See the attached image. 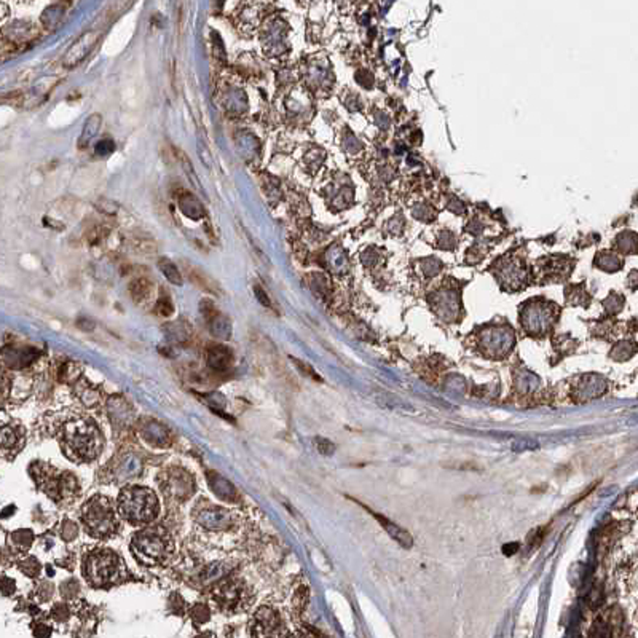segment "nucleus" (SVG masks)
<instances>
[{"mask_svg": "<svg viewBox=\"0 0 638 638\" xmlns=\"http://www.w3.org/2000/svg\"><path fill=\"white\" fill-rule=\"evenodd\" d=\"M192 617H194L196 622H205L209 619V610H207L205 605H196L194 606V610H192Z\"/></svg>", "mask_w": 638, "mask_h": 638, "instance_id": "20", "label": "nucleus"}, {"mask_svg": "<svg viewBox=\"0 0 638 638\" xmlns=\"http://www.w3.org/2000/svg\"><path fill=\"white\" fill-rule=\"evenodd\" d=\"M254 293H255L257 299L260 300V304H262V305H264V306H271V301H270V299H269V295L265 294V290L262 289L260 286H255V288H254Z\"/></svg>", "mask_w": 638, "mask_h": 638, "instance_id": "22", "label": "nucleus"}, {"mask_svg": "<svg viewBox=\"0 0 638 638\" xmlns=\"http://www.w3.org/2000/svg\"><path fill=\"white\" fill-rule=\"evenodd\" d=\"M155 311L160 316H165V318H166V316L172 315V311H174V306H172V301L168 299V297H161V299L157 301Z\"/></svg>", "mask_w": 638, "mask_h": 638, "instance_id": "19", "label": "nucleus"}, {"mask_svg": "<svg viewBox=\"0 0 638 638\" xmlns=\"http://www.w3.org/2000/svg\"><path fill=\"white\" fill-rule=\"evenodd\" d=\"M118 512L135 525L152 522L158 514V499L150 488L128 487L118 498Z\"/></svg>", "mask_w": 638, "mask_h": 638, "instance_id": "2", "label": "nucleus"}, {"mask_svg": "<svg viewBox=\"0 0 638 638\" xmlns=\"http://www.w3.org/2000/svg\"><path fill=\"white\" fill-rule=\"evenodd\" d=\"M82 522L87 532L95 538H109L117 532L118 521L115 508L106 497H95L82 509Z\"/></svg>", "mask_w": 638, "mask_h": 638, "instance_id": "4", "label": "nucleus"}, {"mask_svg": "<svg viewBox=\"0 0 638 638\" xmlns=\"http://www.w3.org/2000/svg\"><path fill=\"white\" fill-rule=\"evenodd\" d=\"M18 442V434L13 426H3L2 431V445L3 448H12Z\"/></svg>", "mask_w": 638, "mask_h": 638, "instance_id": "18", "label": "nucleus"}, {"mask_svg": "<svg viewBox=\"0 0 638 638\" xmlns=\"http://www.w3.org/2000/svg\"><path fill=\"white\" fill-rule=\"evenodd\" d=\"M189 275H190V280L194 281L196 286H200L203 290H209V293H211V290H214V288H216L214 283H212V281L207 278V276L203 273V271L196 270V269H194V266H192V270L189 269Z\"/></svg>", "mask_w": 638, "mask_h": 638, "instance_id": "17", "label": "nucleus"}, {"mask_svg": "<svg viewBox=\"0 0 638 638\" xmlns=\"http://www.w3.org/2000/svg\"><path fill=\"white\" fill-rule=\"evenodd\" d=\"M617 246L622 252H638V235L624 231L617 236Z\"/></svg>", "mask_w": 638, "mask_h": 638, "instance_id": "16", "label": "nucleus"}, {"mask_svg": "<svg viewBox=\"0 0 638 638\" xmlns=\"http://www.w3.org/2000/svg\"><path fill=\"white\" fill-rule=\"evenodd\" d=\"M130 293H131L133 299H135L137 304H141V301H144V300L148 299V297H150L152 284L148 283V281L144 280V278L135 280L130 284Z\"/></svg>", "mask_w": 638, "mask_h": 638, "instance_id": "14", "label": "nucleus"}, {"mask_svg": "<svg viewBox=\"0 0 638 638\" xmlns=\"http://www.w3.org/2000/svg\"><path fill=\"white\" fill-rule=\"evenodd\" d=\"M306 598H308V591H306L305 587H300V589L295 592V595L293 598V605L295 608H299V610H301V608L305 606Z\"/></svg>", "mask_w": 638, "mask_h": 638, "instance_id": "21", "label": "nucleus"}, {"mask_svg": "<svg viewBox=\"0 0 638 638\" xmlns=\"http://www.w3.org/2000/svg\"><path fill=\"white\" fill-rule=\"evenodd\" d=\"M161 490L174 501H185L195 492V481L185 469L171 468L161 474Z\"/></svg>", "mask_w": 638, "mask_h": 638, "instance_id": "8", "label": "nucleus"}, {"mask_svg": "<svg viewBox=\"0 0 638 638\" xmlns=\"http://www.w3.org/2000/svg\"><path fill=\"white\" fill-rule=\"evenodd\" d=\"M62 450L73 462H91L104 447L102 434L91 420H71L61 431Z\"/></svg>", "mask_w": 638, "mask_h": 638, "instance_id": "1", "label": "nucleus"}, {"mask_svg": "<svg viewBox=\"0 0 638 638\" xmlns=\"http://www.w3.org/2000/svg\"><path fill=\"white\" fill-rule=\"evenodd\" d=\"M141 469V462L135 453L128 452L117 458V466L113 469V476L117 481H126V479L137 476Z\"/></svg>", "mask_w": 638, "mask_h": 638, "instance_id": "12", "label": "nucleus"}, {"mask_svg": "<svg viewBox=\"0 0 638 638\" xmlns=\"http://www.w3.org/2000/svg\"><path fill=\"white\" fill-rule=\"evenodd\" d=\"M283 627V619H281L278 613L271 608H260L255 613L254 619H252V635L266 637V635H280Z\"/></svg>", "mask_w": 638, "mask_h": 638, "instance_id": "10", "label": "nucleus"}, {"mask_svg": "<svg viewBox=\"0 0 638 638\" xmlns=\"http://www.w3.org/2000/svg\"><path fill=\"white\" fill-rule=\"evenodd\" d=\"M212 598L224 613H238L244 610L249 602L244 582L238 578H229L217 584L212 592Z\"/></svg>", "mask_w": 638, "mask_h": 638, "instance_id": "7", "label": "nucleus"}, {"mask_svg": "<svg viewBox=\"0 0 638 638\" xmlns=\"http://www.w3.org/2000/svg\"><path fill=\"white\" fill-rule=\"evenodd\" d=\"M316 442H318V445H321V447H318L321 453L330 455V453L334 452V445L330 444V442H328V441H324V439H318V441H316Z\"/></svg>", "mask_w": 638, "mask_h": 638, "instance_id": "24", "label": "nucleus"}, {"mask_svg": "<svg viewBox=\"0 0 638 638\" xmlns=\"http://www.w3.org/2000/svg\"><path fill=\"white\" fill-rule=\"evenodd\" d=\"M195 519L201 527L212 532L229 530L235 523L233 512H230L229 509L214 506V504H203V506L196 508Z\"/></svg>", "mask_w": 638, "mask_h": 638, "instance_id": "9", "label": "nucleus"}, {"mask_svg": "<svg viewBox=\"0 0 638 638\" xmlns=\"http://www.w3.org/2000/svg\"><path fill=\"white\" fill-rule=\"evenodd\" d=\"M158 269L161 270V273L165 275L168 281H171L172 284H182V275L174 262H171L170 259H160L158 260Z\"/></svg>", "mask_w": 638, "mask_h": 638, "instance_id": "15", "label": "nucleus"}, {"mask_svg": "<svg viewBox=\"0 0 638 638\" xmlns=\"http://www.w3.org/2000/svg\"><path fill=\"white\" fill-rule=\"evenodd\" d=\"M96 42H98V34H95V32L85 34V36H83L80 41L73 43V47L69 49L66 56H64V59H62L64 67L71 69L73 66H77V64H80L83 59H85L88 54L91 53V49H93V47L96 45Z\"/></svg>", "mask_w": 638, "mask_h": 638, "instance_id": "11", "label": "nucleus"}, {"mask_svg": "<svg viewBox=\"0 0 638 638\" xmlns=\"http://www.w3.org/2000/svg\"><path fill=\"white\" fill-rule=\"evenodd\" d=\"M231 364V353L229 348L220 345H214L207 350V365L211 369L219 370V372H224L230 367Z\"/></svg>", "mask_w": 638, "mask_h": 638, "instance_id": "13", "label": "nucleus"}, {"mask_svg": "<svg viewBox=\"0 0 638 638\" xmlns=\"http://www.w3.org/2000/svg\"><path fill=\"white\" fill-rule=\"evenodd\" d=\"M123 575L120 557L111 549H96L85 560V578L91 586L106 587Z\"/></svg>", "mask_w": 638, "mask_h": 638, "instance_id": "5", "label": "nucleus"}, {"mask_svg": "<svg viewBox=\"0 0 638 638\" xmlns=\"http://www.w3.org/2000/svg\"><path fill=\"white\" fill-rule=\"evenodd\" d=\"M131 549L137 560L146 565H158L171 556L172 541L163 528H146L133 538Z\"/></svg>", "mask_w": 638, "mask_h": 638, "instance_id": "3", "label": "nucleus"}, {"mask_svg": "<svg viewBox=\"0 0 638 638\" xmlns=\"http://www.w3.org/2000/svg\"><path fill=\"white\" fill-rule=\"evenodd\" d=\"M293 363H294L295 365H299V367L301 369V372H304V374L310 375V377H313L315 380H319V377L313 372V369H311L310 365H305L304 363H300V361H297V359H294V358H293Z\"/></svg>", "mask_w": 638, "mask_h": 638, "instance_id": "23", "label": "nucleus"}, {"mask_svg": "<svg viewBox=\"0 0 638 638\" xmlns=\"http://www.w3.org/2000/svg\"><path fill=\"white\" fill-rule=\"evenodd\" d=\"M36 468L37 471L32 469V474L36 477L37 487H41L48 497L56 499V501L61 498L72 497L78 490V482L72 474L59 472L43 463H37Z\"/></svg>", "mask_w": 638, "mask_h": 638, "instance_id": "6", "label": "nucleus"}]
</instances>
